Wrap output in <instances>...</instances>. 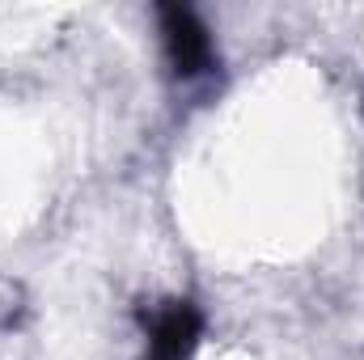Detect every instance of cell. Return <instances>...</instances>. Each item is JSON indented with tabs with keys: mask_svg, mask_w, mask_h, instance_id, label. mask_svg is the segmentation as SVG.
I'll list each match as a JSON object with an SVG mask.
<instances>
[{
	"mask_svg": "<svg viewBox=\"0 0 364 360\" xmlns=\"http://www.w3.org/2000/svg\"><path fill=\"white\" fill-rule=\"evenodd\" d=\"M157 17H161V43H166L170 73L178 81L208 77L216 68V51H212V34L195 17V9H186V4H161Z\"/></svg>",
	"mask_w": 364,
	"mask_h": 360,
	"instance_id": "cell-1",
	"label": "cell"
},
{
	"mask_svg": "<svg viewBox=\"0 0 364 360\" xmlns=\"http://www.w3.org/2000/svg\"><path fill=\"white\" fill-rule=\"evenodd\" d=\"M17 305H21V288L0 275V327H9L17 318Z\"/></svg>",
	"mask_w": 364,
	"mask_h": 360,
	"instance_id": "cell-3",
	"label": "cell"
},
{
	"mask_svg": "<svg viewBox=\"0 0 364 360\" xmlns=\"http://www.w3.org/2000/svg\"><path fill=\"white\" fill-rule=\"evenodd\" d=\"M144 335H149V356L153 360H186L199 344L203 318L191 301H153L140 309Z\"/></svg>",
	"mask_w": 364,
	"mask_h": 360,
	"instance_id": "cell-2",
	"label": "cell"
}]
</instances>
